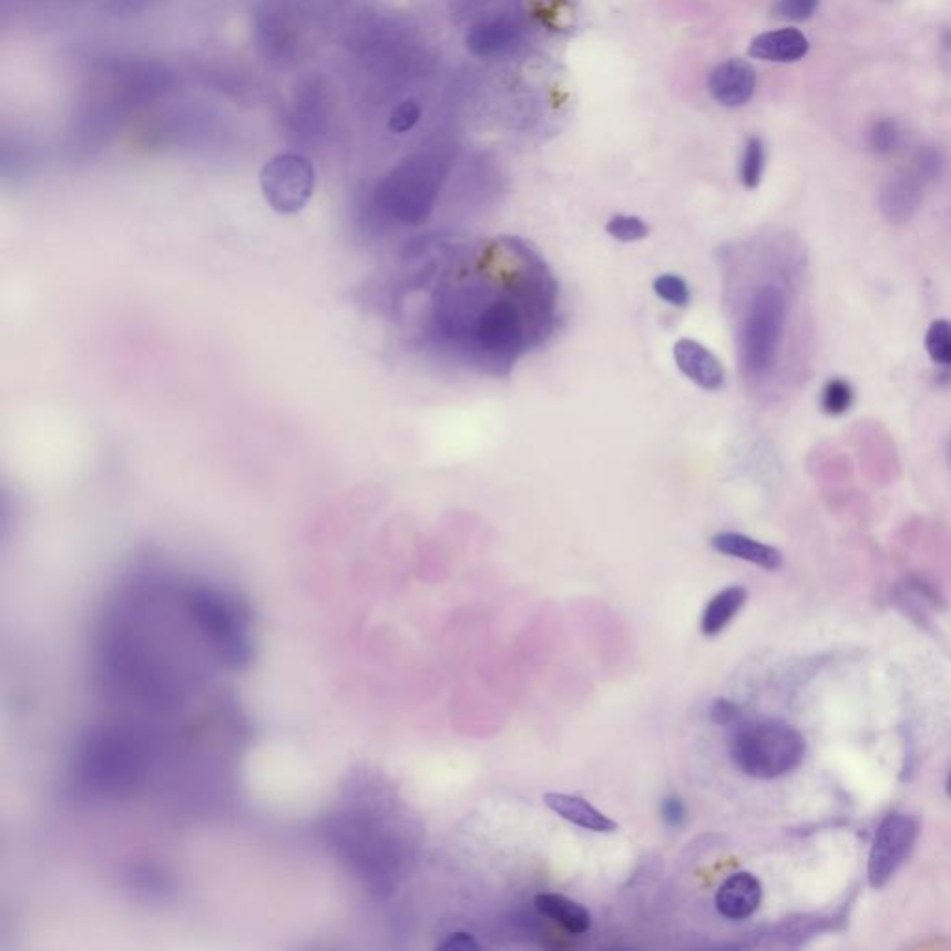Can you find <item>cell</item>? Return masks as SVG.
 Wrapping results in <instances>:
<instances>
[{
	"label": "cell",
	"mask_w": 951,
	"mask_h": 951,
	"mask_svg": "<svg viewBox=\"0 0 951 951\" xmlns=\"http://www.w3.org/2000/svg\"><path fill=\"white\" fill-rule=\"evenodd\" d=\"M456 279L437 288L430 315L433 342L458 351L488 372H508L530 346L551 335L558 283L545 260L524 242L488 244Z\"/></svg>",
	"instance_id": "obj_1"
},
{
	"label": "cell",
	"mask_w": 951,
	"mask_h": 951,
	"mask_svg": "<svg viewBox=\"0 0 951 951\" xmlns=\"http://www.w3.org/2000/svg\"><path fill=\"white\" fill-rule=\"evenodd\" d=\"M755 88H757V75L751 63L739 58L719 63L716 70L712 71L710 81H708L712 98L728 109L742 106L747 101H751Z\"/></svg>",
	"instance_id": "obj_10"
},
{
	"label": "cell",
	"mask_w": 951,
	"mask_h": 951,
	"mask_svg": "<svg viewBox=\"0 0 951 951\" xmlns=\"http://www.w3.org/2000/svg\"><path fill=\"white\" fill-rule=\"evenodd\" d=\"M521 41V29L511 19L499 18L482 21L470 29L467 35V49L478 58L502 57L513 51Z\"/></svg>",
	"instance_id": "obj_13"
},
{
	"label": "cell",
	"mask_w": 951,
	"mask_h": 951,
	"mask_svg": "<svg viewBox=\"0 0 951 951\" xmlns=\"http://www.w3.org/2000/svg\"><path fill=\"white\" fill-rule=\"evenodd\" d=\"M315 167L301 155L276 156L260 172L264 200L279 214L304 211L315 192Z\"/></svg>",
	"instance_id": "obj_6"
},
{
	"label": "cell",
	"mask_w": 951,
	"mask_h": 951,
	"mask_svg": "<svg viewBox=\"0 0 951 951\" xmlns=\"http://www.w3.org/2000/svg\"><path fill=\"white\" fill-rule=\"evenodd\" d=\"M604 229L614 241L625 242V244L645 241L651 235V227H648L647 222H643L642 218L632 216V214H615L607 219Z\"/></svg>",
	"instance_id": "obj_22"
},
{
	"label": "cell",
	"mask_w": 951,
	"mask_h": 951,
	"mask_svg": "<svg viewBox=\"0 0 951 951\" xmlns=\"http://www.w3.org/2000/svg\"><path fill=\"white\" fill-rule=\"evenodd\" d=\"M926 184L911 170L890 175L879 190V208L890 224H906L922 207Z\"/></svg>",
	"instance_id": "obj_9"
},
{
	"label": "cell",
	"mask_w": 951,
	"mask_h": 951,
	"mask_svg": "<svg viewBox=\"0 0 951 951\" xmlns=\"http://www.w3.org/2000/svg\"><path fill=\"white\" fill-rule=\"evenodd\" d=\"M653 290L665 304L684 309L692 301V290L686 279L676 274H659L653 282Z\"/></svg>",
	"instance_id": "obj_21"
},
{
	"label": "cell",
	"mask_w": 951,
	"mask_h": 951,
	"mask_svg": "<svg viewBox=\"0 0 951 951\" xmlns=\"http://www.w3.org/2000/svg\"><path fill=\"white\" fill-rule=\"evenodd\" d=\"M763 903V884L749 871L727 877L716 892V909L727 920H747Z\"/></svg>",
	"instance_id": "obj_11"
},
{
	"label": "cell",
	"mask_w": 951,
	"mask_h": 951,
	"mask_svg": "<svg viewBox=\"0 0 951 951\" xmlns=\"http://www.w3.org/2000/svg\"><path fill=\"white\" fill-rule=\"evenodd\" d=\"M659 816L669 829H683L688 821V808L678 796H665L659 802Z\"/></svg>",
	"instance_id": "obj_27"
},
{
	"label": "cell",
	"mask_w": 951,
	"mask_h": 951,
	"mask_svg": "<svg viewBox=\"0 0 951 951\" xmlns=\"http://www.w3.org/2000/svg\"><path fill=\"white\" fill-rule=\"evenodd\" d=\"M909 170L918 178H922L923 184L934 183V181H939L944 175V155L937 147H922V150L917 151V155L912 158Z\"/></svg>",
	"instance_id": "obj_24"
},
{
	"label": "cell",
	"mask_w": 951,
	"mask_h": 951,
	"mask_svg": "<svg viewBox=\"0 0 951 951\" xmlns=\"http://www.w3.org/2000/svg\"><path fill=\"white\" fill-rule=\"evenodd\" d=\"M747 602V590L742 585H730L712 596L703 615H701V632L706 637H716L733 623L734 617L742 612Z\"/></svg>",
	"instance_id": "obj_16"
},
{
	"label": "cell",
	"mask_w": 951,
	"mask_h": 951,
	"mask_svg": "<svg viewBox=\"0 0 951 951\" xmlns=\"http://www.w3.org/2000/svg\"><path fill=\"white\" fill-rule=\"evenodd\" d=\"M786 318L785 290L771 283L760 285L747 301L739 324V362L747 378H768L774 372L785 338Z\"/></svg>",
	"instance_id": "obj_5"
},
{
	"label": "cell",
	"mask_w": 951,
	"mask_h": 951,
	"mask_svg": "<svg viewBox=\"0 0 951 951\" xmlns=\"http://www.w3.org/2000/svg\"><path fill=\"white\" fill-rule=\"evenodd\" d=\"M807 35L797 29H780L760 34L751 41L749 54L766 62H799L808 54Z\"/></svg>",
	"instance_id": "obj_15"
},
{
	"label": "cell",
	"mask_w": 951,
	"mask_h": 951,
	"mask_svg": "<svg viewBox=\"0 0 951 951\" xmlns=\"http://www.w3.org/2000/svg\"><path fill=\"white\" fill-rule=\"evenodd\" d=\"M820 8V0H779L775 4V16L788 21H807Z\"/></svg>",
	"instance_id": "obj_25"
},
{
	"label": "cell",
	"mask_w": 951,
	"mask_h": 951,
	"mask_svg": "<svg viewBox=\"0 0 951 951\" xmlns=\"http://www.w3.org/2000/svg\"><path fill=\"white\" fill-rule=\"evenodd\" d=\"M807 751L802 734L780 719L745 723L733 734L730 757L753 779L771 780L799 768Z\"/></svg>",
	"instance_id": "obj_4"
},
{
	"label": "cell",
	"mask_w": 951,
	"mask_h": 951,
	"mask_svg": "<svg viewBox=\"0 0 951 951\" xmlns=\"http://www.w3.org/2000/svg\"><path fill=\"white\" fill-rule=\"evenodd\" d=\"M917 821L909 816L894 814L881 821L868 859V881L873 889L889 884L917 842Z\"/></svg>",
	"instance_id": "obj_7"
},
{
	"label": "cell",
	"mask_w": 951,
	"mask_h": 951,
	"mask_svg": "<svg viewBox=\"0 0 951 951\" xmlns=\"http://www.w3.org/2000/svg\"><path fill=\"white\" fill-rule=\"evenodd\" d=\"M945 794H948V797L951 799V774L950 777H948V780H945Z\"/></svg>",
	"instance_id": "obj_30"
},
{
	"label": "cell",
	"mask_w": 951,
	"mask_h": 951,
	"mask_svg": "<svg viewBox=\"0 0 951 951\" xmlns=\"http://www.w3.org/2000/svg\"><path fill=\"white\" fill-rule=\"evenodd\" d=\"M535 909L539 914L558 923L560 928L569 933L584 934L591 929V914L579 901L571 900L567 896L545 892L535 898Z\"/></svg>",
	"instance_id": "obj_17"
},
{
	"label": "cell",
	"mask_w": 951,
	"mask_h": 951,
	"mask_svg": "<svg viewBox=\"0 0 951 951\" xmlns=\"http://www.w3.org/2000/svg\"><path fill=\"white\" fill-rule=\"evenodd\" d=\"M448 173V161L437 153H420L400 162L374 192V205L385 218L403 225L425 224L436 207Z\"/></svg>",
	"instance_id": "obj_3"
},
{
	"label": "cell",
	"mask_w": 951,
	"mask_h": 951,
	"mask_svg": "<svg viewBox=\"0 0 951 951\" xmlns=\"http://www.w3.org/2000/svg\"><path fill=\"white\" fill-rule=\"evenodd\" d=\"M545 805L551 808L552 812L562 816L563 820L580 827V829H585V831L612 835L620 829V826L612 818H607L606 814L596 810L590 801H585L579 796L546 794Z\"/></svg>",
	"instance_id": "obj_14"
},
{
	"label": "cell",
	"mask_w": 951,
	"mask_h": 951,
	"mask_svg": "<svg viewBox=\"0 0 951 951\" xmlns=\"http://www.w3.org/2000/svg\"><path fill=\"white\" fill-rule=\"evenodd\" d=\"M708 716H710L712 722L716 723V725L727 727V725H733L738 719L739 708L738 705H734L733 701L716 699L712 703Z\"/></svg>",
	"instance_id": "obj_28"
},
{
	"label": "cell",
	"mask_w": 951,
	"mask_h": 951,
	"mask_svg": "<svg viewBox=\"0 0 951 951\" xmlns=\"http://www.w3.org/2000/svg\"><path fill=\"white\" fill-rule=\"evenodd\" d=\"M903 144V131L894 120H881L873 123L870 131L871 150L877 155H892Z\"/></svg>",
	"instance_id": "obj_23"
},
{
	"label": "cell",
	"mask_w": 951,
	"mask_h": 951,
	"mask_svg": "<svg viewBox=\"0 0 951 951\" xmlns=\"http://www.w3.org/2000/svg\"><path fill=\"white\" fill-rule=\"evenodd\" d=\"M673 359L676 368L699 389L716 392L725 387L727 370L716 354L701 345L699 340L678 338L673 346Z\"/></svg>",
	"instance_id": "obj_8"
},
{
	"label": "cell",
	"mask_w": 951,
	"mask_h": 951,
	"mask_svg": "<svg viewBox=\"0 0 951 951\" xmlns=\"http://www.w3.org/2000/svg\"><path fill=\"white\" fill-rule=\"evenodd\" d=\"M948 456H950V463H951V437H950V444H948Z\"/></svg>",
	"instance_id": "obj_31"
},
{
	"label": "cell",
	"mask_w": 951,
	"mask_h": 951,
	"mask_svg": "<svg viewBox=\"0 0 951 951\" xmlns=\"http://www.w3.org/2000/svg\"><path fill=\"white\" fill-rule=\"evenodd\" d=\"M855 403L853 385L848 379L831 378L821 387L820 407L829 417H842Z\"/></svg>",
	"instance_id": "obj_18"
},
{
	"label": "cell",
	"mask_w": 951,
	"mask_h": 951,
	"mask_svg": "<svg viewBox=\"0 0 951 951\" xmlns=\"http://www.w3.org/2000/svg\"><path fill=\"white\" fill-rule=\"evenodd\" d=\"M710 546L717 554L736 558L753 563L766 571H777L783 565V554L779 549L749 538L745 533L719 532L710 539Z\"/></svg>",
	"instance_id": "obj_12"
},
{
	"label": "cell",
	"mask_w": 951,
	"mask_h": 951,
	"mask_svg": "<svg viewBox=\"0 0 951 951\" xmlns=\"http://www.w3.org/2000/svg\"><path fill=\"white\" fill-rule=\"evenodd\" d=\"M764 170H766V147L760 139H751L745 145L744 158H742V183L745 188H758V184L763 183Z\"/></svg>",
	"instance_id": "obj_20"
},
{
	"label": "cell",
	"mask_w": 951,
	"mask_h": 951,
	"mask_svg": "<svg viewBox=\"0 0 951 951\" xmlns=\"http://www.w3.org/2000/svg\"><path fill=\"white\" fill-rule=\"evenodd\" d=\"M926 351L931 361L939 367L951 370V321L945 318L934 320L926 333Z\"/></svg>",
	"instance_id": "obj_19"
},
{
	"label": "cell",
	"mask_w": 951,
	"mask_h": 951,
	"mask_svg": "<svg viewBox=\"0 0 951 951\" xmlns=\"http://www.w3.org/2000/svg\"><path fill=\"white\" fill-rule=\"evenodd\" d=\"M420 114H422V110L415 101L398 104L389 117L390 131L396 132V134L411 131L419 123Z\"/></svg>",
	"instance_id": "obj_26"
},
{
	"label": "cell",
	"mask_w": 951,
	"mask_h": 951,
	"mask_svg": "<svg viewBox=\"0 0 951 951\" xmlns=\"http://www.w3.org/2000/svg\"><path fill=\"white\" fill-rule=\"evenodd\" d=\"M439 950H458V951H469V950H480V944L476 942L474 937L469 933H453L450 937H447L444 942L437 945Z\"/></svg>",
	"instance_id": "obj_29"
},
{
	"label": "cell",
	"mask_w": 951,
	"mask_h": 951,
	"mask_svg": "<svg viewBox=\"0 0 951 951\" xmlns=\"http://www.w3.org/2000/svg\"><path fill=\"white\" fill-rule=\"evenodd\" d=\"M195 625L207 637L222 664L236 671L252 662V620L235 595L207 584H184Z\"/></svg>",
	"instance_id": "obj_2"
}]
</instances>
